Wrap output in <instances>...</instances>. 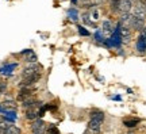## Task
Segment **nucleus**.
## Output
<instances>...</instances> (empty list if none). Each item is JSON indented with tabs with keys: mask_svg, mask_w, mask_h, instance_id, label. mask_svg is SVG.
Listing matches in <instances>:
<instances>
[{
	"mask_svg": "<svg viewBox=\"0 0 146 134\" xmlns=\"http://www.w3.org/2000/svg\"><path fill=\"white\" fill-rule=\"evenodd\" d=\"M111 3V8L114 11H119V0H110Z\"/></svg>",
	"mask_w": 146,
	"mask_h": 134,
	"instance_id": "nucleus-17",
	"label": "nucleus"
},
{
	"mask_svg": "<svg viewBox=\"0 0 146 134\" xmlns=\"http://www.w3.org/2000/svg\"><path fill=\"white\" fill-rule=\"evenodd\" d=\"M83 22L85 23V25H92V26H95V23L91 19H89V16L88 14H85V15H83Z\"/></svg>",
	"mask_w": 146,
	"mask_h": 134,
	"instance_id": "nucleus-19",
	"label": "nucleus"
},
{
	"mask_svg": "<svg viewBox=\"0 0 146 134\" xmlns=\"http://www.w3.org/2000/svg\"><path fill=\"white\" fill-rule=\"evenodd\" d=\"M5 88H7V84H5V83H0V93L4 92Z\"/></svg>",
	"mask_w": 146,
	"mask_h": 134,
	"instance_id": "nucleus-21",
	"label": "nucleus"
},
{
	"mask_svg": "<svg viewBox=\"0 0 146 134\" xmlns=\"http://www.w3.org/2000/svg\"><path fill=\"white\" fill-rule=\"evenodd\" d=\"M133 16H135V18H138V19H142V21H145L146 19V11H145V7H143V4H137L133 7Z\"/></svg>",
	"mask_w": 146,
	"mask_h": 134,
	"instance_id": "nucleus-4",
	"label": "nucleus"
},
{
	"mask_svg": "<svg viewBox=\"0 0 146 134\" xmlns=\"http://www.w3.org/2000/svg\"><path fill=\"white\" fill-rule=\"evenodd\" d=\"M89 118L91 119H95V121H99V122H104V113L100 111V110H92L89 113Z\"/></svg>",
	"mask_w": 146,
	"mask_h": 134,
	"instance_id": "nucleus-8",
	"label": "nucleus"
},
{
	"mask_svg": "<svg viewBox=\"0 0 146 134\" xmlns=\"http://www.w3.org/2000/svg\"><path fill=\"white\" fill-rule=\"evenodd\" d=\"M88 16L92 19V21H95V22L99 21V18H100V16H99V11L95 10V8H92V10L88 12Z\"/></svg>",
	"mask_w": 146,
	"mask_h": 134,
	"instance_id": "nucleus-15",
	"label": "nucleus"
},
{
	"mask_svg": "<svg viewBox=\"0 0 146 134\" xmlns=\"http://www.w3.org/2000/svg\"><path fill=\"white\" fill-rule=\"evenodd\" d=\"M36 118H39L38 117V111H36L35 108H31V110H26V119L29 121H35Z\"/></svg>",
	"mask_w": 146,
	"mask_h": 134,
	"instance_id": "nucleus-11",
	"label": "nucleus"
},
{
	"mask_svg": "<svg viewBox=\"0 0 146 134\" xmlns=\"http://www.w3.org/2000/svg\"><path fill=\"white\" fill-rule=\"evenodd\" d=\"M69 18H70V19H73V21H77V11L76 10H70L69 11Z\"/></svg>",
	"mask_w": 146,
	"mask_h": 134,
	"instance_id": "nucleus-20",
	"label": "nucleus"
},
{
	"mask_svg": "<svg viewBox=\"0 0 146 134\" xmlns=\"http://www.w3.org/2000/svg\"><path fill=\"white\" fill-rule=\"evenodd\" d=\"M36 60H38V57H36V54L33 50L29 54H26V57H25V61L29 62V64H35Z\"/></svg>",
	"mask_w": 146,
	"mask_h": 134,
	"instance_id": "nucleus-12",
	"label": "nucleus"
},
{
	"mask_svg": "<svg viewBox=\"0 0 146 134\" xmlns=\"http://www.w3.org/2000/svg\"><path fill=\"white\" fill-rule=\"evenodd\" d=\"M119 31H120V38L123 43H129L131 41V29L129 26H123L119 23Z\"/></svg>",
	"mask_w": 146,
	"mask_h": 134,
	"instance_id": "nucleus-2",
	"label": "nucleus"
},
{
	"mask_svg": "<svg viewBox=\"0 0 146 134\" xmlns=\"http://www.w3.org/2000/svg\"><path fill=\"white\" fill-rule=\"evenodd\" d=\"M41 69H42V67L39 65V64H36V62L35 64H30V65H27V67L22 71V77L23 79L30 77V76H33V75L41 72Z\"/></svg>",
	"mask_w": 146,
	"mask_h": 134,
	"instance_id": "nucleus-1",
	"label": "nucleus"
},
{
	"mask_svg": "<svg viewBox=\"0 0 146 134\" xmlns=\"http://www.w3.org/2000/svg\"><path fill=\"white\" fill-rule=\"evenodd\" d=\"M139 122H141L139 118H125L123 119V125H125L126 127H129V129L135 127L137 125H139Z\"/></svg>",
	"mask_w": 146,
	"mask_h": 134,
	"instance_id": "nucleus-10",
	"label": "nucleus"
},
{
	"mask_svg": "<svg viewBox=\"0 0 146 134\" xmlns=\"http://www.w3.org/2000/svg\"><path fill=\"white\" fill-rule=\"evenodd\" d=\"M137 50L143 53L146 50V27L141 31V34L137 39Z\"/></svg>",
	"mask_w": 146,
	"mask_h": 134,
	"instance_id": "nucleus-3",
	"label": "nucleus"
},
{
	"mask_svg": "<svg viewBox=\"0 0 146 134\" xmlns=\"http://www.w3.org/2000/svg\"><path fill=\"white\" fill-rule=\"evenodd\" d=\"M130 29L131 30L142 31L143 29H145V21H142V19H138V18H135V16H133L131 23H130Z\"/></svg>",
	"mask_w": 146,
	"mask_h": 134,
	"instance_id": "nucleus-7",
	"label": "nucleus"
},
{
	"mask_svg": "<svg viewBox=\"0 0 146 134\" xmlns=\"http://www.w3.org/2000/svg\"><path fill=\"white\" fill-rule=\"evenodd\" d=\"M5 134H22V131H21L19 127H16V126H14V125H11L10 127L7 129Z\"/></svg>",
	"mask_w": 146,
	"mask_h": 134,
	"instance_id": "nucleus-16",
	"label": "nucleus"
},
{
	"mask_svg": "<svg viewBox=\"0 0 146 134\" xmlns=\"http://www.w3.org/2000/svg\"><path fill=\"white\" fill-rule=\"evenodd\" d=\"M102 122L99 121H95V119H89L88 122V131H91L92 134H100L102 130Z\"/></svg>",
	"mask_w": 146,
	"mask_h": 134,
	"instance_id": "nucleus-6",
	"label": "nucleus"
},
{
	"mask_svg": "<svg viewBox=\"0 0 146 134\" xmlns=\"http://www.w3.org/2000/svg\"><path fill=\"white\" fill-rule=\"evenodd\" d=\"M16 67H18V64H10V65H4L3 68H0V73L12 72V69H15Z\"/></svg>",
	"mask_w": 146,
	"mask_h": 134,
	"instance_id": "nucleus-13",
	"label": "nucleus"
},
{
	"mask_svg": "<svg viewBox=\"0 0 146 134\" xmlns=\"http://www.w3.org/2000/svg\"><path fill=\"white\" fill-rule=\"evenodd\" d=\"M78 29V33H80V35H85V37H89L91 34H89V31L88 30H85L83 26H77Z\"/></svg>",
	"mask_w": 146,
	"mask_h": 134,
	"instance_id": "nucleus-18",
	"label": "nucleus"
},
{
	"mask_svg": "<svg viewBox=\"0 0 146 134\" xmlns=\"http://www.w3.org/2000/svg\"><path fill=\"white\" fill-rule=\"evenodd\" d=\"M143 7H145V11H146V3H145V4H143Z\"/></svg>",
	"mask_w": 146,
	"mask_h": 134,
	"instance_id": "nucleus-24",
	"label": "nucleus"
},
{
	"mask_svg": "<svg viewBox=\"0 0 146 134\" xmlns=\"http://www.w3.org/2000/svg\"><path fill=\"white\" fill-rule=\"evenodd\" d=\"M112 99L114 100H120V96H112Z\"/></svg>",
	"mask_w": 146,
	"mask_h": 134,
	"instance_id": "nucleus-22",
	"label": "nucleus"
},
{
	"mask_svg": "<svg viewBox=\"0 0 146 134\" xmlns=\"http://www.w3.org/2000/svg\"><path fill=\"white\" fill-rule=\"evenodd\" d=\"M112 25H111V22L110 21H106L103 23V31H104V34H110V33H112Z\"/></svg>",
	"mask_w": 146,
	"mask_h": 134,
	"instance_id": "nucleus-14",
	"label": "nucleus"
},
{
	"mask_svg": "<svg viewBox=\"0 0 146 134\" xmlns=\"http://www.w3.org/2000/svg\"><path fill=\"white\" fill-rule=\"evenodd\" d=\"M134 7V0H119V11L122 14L130 12Z\"/></svg>",
	"mask_w": 146,
	"mask_h": 134,
	"instance_id": "nucleus-5",
	"label": "nucleus"
},
{
	"mask_svg": "<svg viewBox=\"0 0 146 134\" xmlns=\"http://www.w3.org/2000/svg\"><path fill=\"white\" fill-rule=\"evenodd\" d=\"M138 1H139L141 4H145V3H146V0H138Z\"/></svg>",
	"mask_w": 146,
	"mask_h": 134,
	"instance_id": "nucleus-23",
	"label": "nucleus"
},
{
	"mask_svg": "<svg viewBox=\"0 0 146 134\" xmlns=\"http://www.w3.org/2000/svg\"><path fill=\"white\" fill-rule=\"evenodd\" d=\"M0 107L5 110V111H15L16 108H18V104L14 102V100H5L3 103L0 104Z\"/></svg>",
	"mask_w": 146,
	"mask_h": 134,
	"instance_id": "nucleus-9",
	"label": "nucleus"
}]
</instances>
